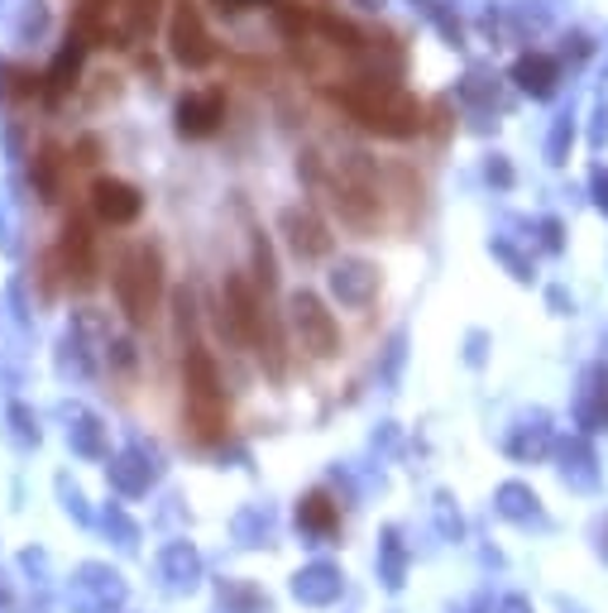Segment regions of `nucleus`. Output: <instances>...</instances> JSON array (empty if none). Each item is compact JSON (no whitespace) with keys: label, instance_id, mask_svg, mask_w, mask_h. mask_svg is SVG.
I'll return each instance as SVG.
<instances>
[{"label":"nucleus","instance_id":"nucleus-1","mask_svg":"<svg viewBox=\"0 0 608 613\" xmlns=\"http://www.w3.org/2000/svg\"><path fill=\"white\" fill-rule=\"evenodd\" d=\"M331 101H336L355 125H365L384 139H408L422 129V106H417L412 96H402L398 86H379V82L340 86V92H331Z\"/></svg>","mask_w":608,"mask_h":613},{"label":"nucleus","instance_id":"nucleus-2","mask_svg":"<svg viewBox=\"0 0 608 613\" xmlns=\"http://www.w3.org/2000/svg\"><path fill=\"white\" fill-rule=\"evenodd\" d=\"M115 293H120L129 321H149L154 316V302H158V254L149 245H135L125 254L120 273H115Z\"/></svg>","mask_w":608,"mask_h":613},{"label":"nucleus","instance_id":"nucleus-3","mask_svg":"<svg viewBox=\"0 0 608 613\" xmlns=\"http://www.w3.org/2000/svg\"><path fill=\"white\" fill-rule=\"evenodd\" d=\"M168 49H172V58H178L187 72L211 67V58H216V43L207 34V24H201V14L187 6V0L172 10V20H168Z\"/></svg>","mask_w":608,"mask_h":613},{"label":"nucleus","instance_id":"nucleus-4","mask_svg":"<svg viewBox=\"0 0 608 613\" xmlns=\"http://www.w3.org/2000/svg\"><path fill=\"white\" fill-rule=\"evenodd\" d=\"M226 121V101L221 92H197V96H182L178 101V129L187 139H207L216 135V125Z\"/></svg>","mask_w":608,"mask_h":613},{"label":"nucleus","instance_id":"nucleus-5","mask_svg":"<svg viewBox=\"0 0 608 613\" xmlns=\"http://www.w3.org/2000/svg\"><path fill=\"white\" fill-rule=\"evenodd\" d=\"M92 207H96V216L106 226H129L135 216L144 211V201H139V193L129 183H115V178H101L96 187H92Z\"/></svg>","mask_w":608,"mask_h":613},{"label":"nucleus","instance_id":"nucleus-6","mask_svg":"<svg viewBox=\"0 0 608 613\" xmlns=\"http://www.w3.org/2000/svg\"><path fill=\"white\" fill-rule=\"evenodd\" d=\"M63 264H67V279L77 273V288H92L96 283V259H92V230L86 221H67L63 226Z\"/></svg>","mask_w":608,"mask_h":613},{"label":"nucleus","instance_id":"nucleus-7","mask_svg":"<svg viewBox=\"0 0 608 613\" xmlns=\"http://www.w3.org/2000/svg\"><path fill=\"white\" fill-rule=\"evenodd\" d=\"M226 298H230V321H235L240 341L264 345V316H259V302H254V293H250V283H244V279H230V283H226Z\"/></svg>","mask_w":608,"mask_h":613},{"label":"nucleus","instance_id":"nucleus-8","mask_svg":"<svg viewBox=\"0 0 608 613\" xmlns=\"http://www.w3.org/2000/svg\"><path fill=\"white\" fill-rule=\"evenodd\" d=\"M513 82L523 86L527 96L546 101V96L556 92V82H560V67H556V58H546V53H523L513 63Z\"/></svg>","mask_w":608,"mask_h":613},{"label":"nucleus","instance_id":"nucleus-9","mask_svg":"<svg viewBox=\"0 0 608 613\" xmlns=\"http://www.w3.org/2000/svg\"><path fill=\"white\" fill-rule=\"evenodd\" d=\"M158 6H164V0H129V6H120V20H115V39H120V49L139 43L144 34H154Z\"/></svg>","mask_w":608,"mask_h":613},{"label":"nucleus","instance_id":"nucleus-10","mask_svg":"<svg viewBox=\"0 0 608 613\" xmlns=\"http://www.w3.org/2000/svg\"><path fill=\"white\" fill-rule=\"evenodd\" d=\"M297 321H302V331L312 335V345H316V355H331L336 350V326H331V316L322 312V302L316 298H297Z\"/></svg>","mask_w":608,"mask_h":613},{"label":"nucleus","instance_id":"nucleus-11","mask_svg":"<svg viewBox=\"0 0 608 613\" xmlns=\"http://www.w3.org/2000/svg\"><path fill=\"white\" fill-rule=\"evenodd\" d=\"M283 226L293 230V245H297V254H326V236H322V226L312 221V216H302V211H287L283 216Z\"/></svg>","mask_w":608,"mask_h":613},{"label":"nucleus","instance_id":"nucleus-12","mask_svg":"<svg viewBox=\"0 0 608 613\" xmlns=\"http://www.w3.org/2000/svg\"><path fill=\"white\" fill-rule=\"evenodd\" d=\"M82 53H86V39L77 34V39H67V49L57 53V63H53V72H49V86L53 92H67L72 82H77V72H82Z\"/></svg>","mask_w":608,"mask_h":613},{"label":"nucleus","instance_id":"nucleus-13","mask_svg":"<svg viewBox=\"0 0 608 613\" xmlns=\"http://www.w3.org/2000/svg\"><path fill=\"white\" fill-rule=\"evenodd\" d=\"M570 139H575V115L566 111L556 121V129H552V144H546V154H552V164H566V154H570Z\"/></svg>","mask_w":608,"mask_h":613},{"label":"nucleus","instance_id":"nucleus-14","mask_svg":"<svg viewBox=\"0 0 608 613\" xmlns=\"http://www.w3.org/2000/svg\"><path fill=\"white\" fill-rule=\"evenodd\" d=\"M316 29H322V34L336 43V49H359V34L345 20H336V14H322V20H316Z\"/></svg>","mask_w":608,"mask_h":613},{"label":"nucleus","instance_id":"nucleus-15","mask_svg":"<svg viewBox=\"0 0 608 613\" xmlns=\"http://www.w3.org/2000/svg\"><path fill=\"white\" fill-rule=\"evenodd\" d=\"M221 14H244V10H254V6H273V0H211Z\"/></svg>","mask_w":608,"mask_h":613},{"label":"nucleus","instance_id":"nucleus-16","mask_svg":"<svg viewBox=\"0 0 608 613\" xmlns=\"http://www.w3.org/2000/svg\"><path fill=\"white\" fill-rule=\"evenodd\" d=\"M595 149H604V139H608V101H599V111H595Z\"/></svg>","mask_w":608,"mask_h":613},{"label":"nucleus","instance_id":"nucleus-17","mask_svg":"<svg viewBox=\"0 0 608 613\" xmlns=\"http://www.w3.org/2000/svg\"><path fill=\"white\" fill-rule=\"evenodd\" d=\"M542 230H546V245H552V250H560V226H556V221H546Z\"/></svg>","mask_w":608,"mask_h":613}]
</instances>
